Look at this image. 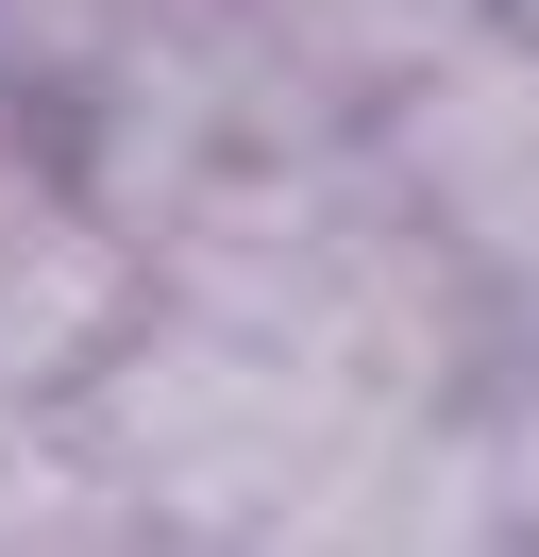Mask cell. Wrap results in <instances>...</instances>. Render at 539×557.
Listing matches in <instances>:
<instances>
[{"label": "cell", "mask_w": 539, "mask_h": 557, "mask_svg": "<svg viewBox=\"0 0 539 557\" xmlns=\"http://www.w3.org/2000/svg\"><path fill=\"white\" fill-rule=\"evenodd\" d=\"M489 17H505V35H539V0H489Z\"/></svg>", "instance_id": "obj_6"}, {"label": "cell", "mask_w": 539, "mask_h": 557, "mask_svg": "<svg viewBox=\"0 0 539 557\" xmlns=\"http://www.w3.org/2000/svg\"><path fill=\"white\" fill-rule=\"evenodd\" d=\"M34 422H51L152 541L253 557L270 523L354 456V422H388V406H354V388H321V372H287V355H253V338H220V321H186V305L135 287V321L67 372V406H34Z\"/></svg>", "instance_id": "obj_2"}, {"label": "cell", "mask_w": 539, "mask_h": 557, "mask_svg": "<svg viewBox=\"0 0 539 557\" xmlns=\"http://www.w3.org/2000/svg\"><path fill=\"white\" fill-rule=\"evenodd\" d=\"M354 136H371V170L404 186V220L489 287V321H539V35L472 17L438 69H404L388 102L354 119Z\"/></svg>", "instance_id": "obj_3"}, {"label": "cell", "mask_w": 539, "mask_h": 557, "mask_svg": "<svg viewBox=\"0 0 539 557\" xmlns=\"http://www.w3.org/2000/svg\"><path fill=\"white\" fill-rule=\"evenodd\" d=\"M505 557H523V541H505Z\"/></svg>", "instance_id": "obj_8"}, {"label": "cell", "mask_w": 539, "mask_h": 557, "mask_svg": "<svg viewBox=\"0 0 539 557\" xmlns=\"http://www.w3.org/2000/svg\"><path fill=\"white\" fill-rule=\"evenodd\" d=\"M236 35L287 69V102H321V119H371L404 69H438V51L489 17V0H220Z\"/></svg>", "instance_id": "obj_4"}, {"label": "cell", "mask_w": 539, "mask_h": 557, "mask_svg": "<svg viewBox=\"0 0 539 557\" xmlns=\"http://www.w3.org/2000/svg\"><path fill=\"white\" fill-rule=\"evenodd\" d=\"M472 456H489L505 541L539 557V338H505V355H489V388H472Z\"/></svg>", "instance_id": "obj_5"}, {"label": "cell", "mask_w": 539, "mask_h": 557, "mask_svg": "<svg viewBox=\"0 0 539 557\" xmlns=\"http://www.w3.org/2000/svg\"><path fill=\"white\" fill-rule=\"evenodd\" d=\"M135 287L287 355V372H321V388H354V406H472L505 355L489 287L404 220L371 136H270L236 170H202L135 237Z\"/></svg>", "instance_id": "obj_1"}, {"label": "cell", "mask_w": 539, "mask_h": 557, "mask_svg": "<svg viewBox=\"0 0 539 557\" xmlns=\"http://www.w3.org/2000/svg\"><path fill=\"white\" fill-rule=\"evenodd\" d=\"M152 557H202V541H152Z\"/></svg>", "instance_id": "obj_7"}]
</instances>
